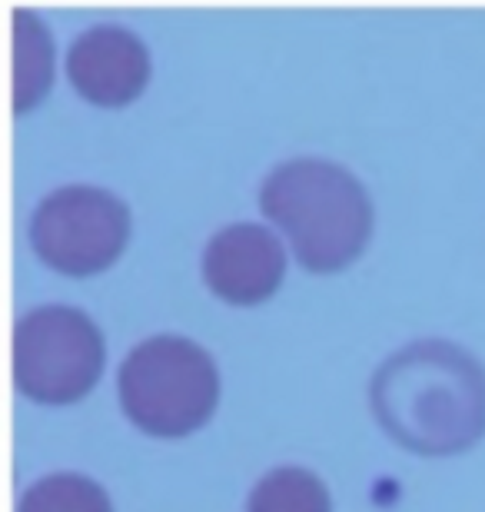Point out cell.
Returning <instances> with one entry per match:
<instances>
[{
  "instance_id": "9c48e42d",
  "label": "cell",
  "mask_w": 485,
  "mask_h": 512,
  "mask_svg": "<svg viewBox=\"0 0 485 512\" xmlns=\"http://www.w3.org/2000/svg\"><path fill=\"white\" fill-rule=\"evenodd\" d=\"M246 512H333L329 489L303 466H276L246 496Z\"/></svg>"
},
{
  "instance_id": "52a82bcc",
  "label": "cell",
  "mask_w": 485,
  "mask_h": 512,
  "mask_svg": "<svg viewBox=\"0 0 485 512\" xmlns=\"http://www.w3.org/2000/svg\"><path fill=\"white\" fill-rule=\"evenodd\" d=\"M67 74L70 84L94 104H127L150 77L147 44L120 24H97L74 37L67 50Z\"/></svg>"
},
{
  "instance_id": "7a4b0ae2",
  "label": "cell",
  "mask_w": 485,
  "mask_h": 512,
  "mask_svg": "<svg viewBox=\"0 0 485 512\" xmlns=\"http://www.w3.org/2000/svg\"><path fill=\"white\" fill-rule=\"evenodd\" d=\"M260 210L313 273H333L356 260L373 230L366 187L346 167L319 157H293L266 173Z\"/></svg>"
},
{
  "instance_id": "5b68a950",
  "label": "cell",
  "mask_w": 485,
  "mask_h": 512,
  "mask_svg": "<svg viewBox=\"0 0 485 512\" xmlns=\"http://www.w3.org/2000/svg\"><path fill=\"white\" fill-rule=\"evenodd\" d=\"M130 237V210L110 190L70 183L34 207L30 247L60 273L90 276L117 260Z\"/></svg>"
},
{
  "instance_id": "3957f363",
  "label": "cell",
  "mask_w": 485,
  "mask_h": 512,
  "mask_svg": "<svg viewBox=\"0 0 485 512\" xmlns=\"http://www.w3.org/2000/svg\"><path fill=\"white\" fill-rule=\"evenodd\" d=\"M120 406L143 433L187 436L210 419L220 376L200 343L177 333L140 340L117 370Z\"/></svg>"
},
{
  "instance_id": "30bf717a",
  "label": "cell",
  "mask_w": 485,
  "mask_h": 512,
  "mask_svg": "<svg viewBox=\"0 0 485 512\" xmlns=\"http://www.w3.org/2000/svg\"><path fill=\"white\" fill-rule=\"evenodd\" d=\"M17 512H113V506L90 476L50 473L17 496Z\"/></svg>"
},
{
  "instance_id": "ba28073f",
  "label": "cell",
  "mask_w": 485,
  "mask_h": 512,
  "mask_svg": "<svg viewBox=\"0 0 485 512\" xmlns=\"http://www.w3.org/2000/svg\"><path fill=\"white\" fill-rule=\"evenodd\" d=\"M54 44L34 10H14V110L24 114L47 94Z\"/></svg>"
},
{
  "instance_id": "6da1fadb",
  "label": "cell",
  "mask_w": 485,
  "mask_h": 512,
  "mask_svg": "<svg viewBox=\"0 0 485 512\" xmlns=\"http://www.w3.org/2000/svg\"><path fill=\"white\" fill-rule=\"evenodd\" d=\"M379 426L419 456H449L485 433V366L449 340H416L369 383Z\"/></svg>"
},
{
  "instance_id": "277c9868",
  "label": "cell",
  "mask_w": 485,
  "mask_h": 512,
  "mask_svg": "<svg viewBox=\"0 0 485 512\" xmlns=\"http://www.w3.org/2000/svg\"><path fill=\"white\" fill-rule=\"evenodd\" d=\"M10 370L14 386L37 403H74L100 380L103 336L77 306H34L14 320Z\"/></svg>"
},
{
  "instance_id": "8992f818",
  "label": "cell",
  "mask_w": 485,
  "mask_h": 512,
  "mask_svg": "<svg viewBox=\"0 0 485 512\" xmlns=\"http://www.w3.org/2000/svg\"><path fill=\"white\" fill-rule=\"evenodd\" d=\"M286 273V250L260 223H230L203 247V280L226 303H260Z\"/></svg>"
}]
</instances>
